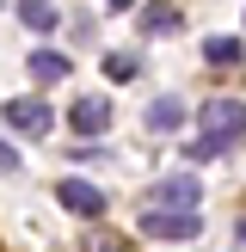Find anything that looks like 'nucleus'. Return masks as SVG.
Segmentation results:
<instances>
[{"label": "nucleus", "mask_w": 246, "mask_h": 252, "mask_svg": "<svg viewBox=\"0 0 246 252\" xmlns=\"http://www.w3.org/2000/svg\"><path fill=\"white\" fill-rule=\"evenodd\" d=\"M197 123H203V135H215V142H240V129H246V105L240 98H209L203 111H197Z\"/></svg>", "instance_id": "f257e3e1"}, {"label": "nucleus", "mask_w": 246, "mask_h": 252, "mask_svg": "<svg viewBox=\"0 0 246 252\" xmlns=\"http://www.w3.org/2000/svg\"><path fill=\"white\" fill-rule=\"evenodd\" d=\"M197 228H203L197 216H172V209H148L142 216V234H154V240H197Z\"/></svg>", "instance_id": "f03ea898"}, {"label": "nucleus", "mask_w": 246, "mask_h": 252, "mask_svg": "<svg viewBox=\"0 0 246 252\" xmlns=\"http://www.w3.org/2000/svg\"><path fill=\"white\" fill-rule=\"evenodd\" d=\"M62 203L74 209V216H86V221H98L105 216V191H98V185H86V179H62Z\"/></svg>", "instance_id": "7ed1b4c3"}, {"label": "nucleus", "mask_w": 246, "mask_h": 252, "mask_svg": "<svg viewBox=\"0 0 246 252\" xmlns=\"http://www.w3.org/2000/svg\"><path fill=\"white\" fill-rule=\"evenodd\" d=\"M68 123H74V135H105L111 129V105H105V98H74Z\"/></svg>", "instance_id": "20e7f679"}, {"label": "nucleus", "mask_w": 246, "mask_h": 252, "mask_svg": "<svg viewBox=\"0 0 246 252\" xmlns=\"http://www.w3.org/2000/svg\"><path fill=\"white\" fill-rule=\"evenodd\" d=\"M6 123L19 135H43L49 129V111H43V98H6Z\"/></svg>", "instance_id": "39448f33"}, {"label": "nucleus", "mask_w": 246, "mask_h": 252, "mask_svg": "<svg viewBox=\"0 0 246 252\" xmlns=\"http://www.w3.org/2000/svg\"><path fill=\"white\" fill-rule=\"evenodd\" d=\"M197 197H203V191H197V179H191V172H179V179H166V185H160V203H172V216H197Z\"/></svg>", "instance_id": "423d86ee"}, {"label": "nucleus", "mask_w": 246, "mask_h": 252, "mask_svg": "<svg viewBox=\"0 0 246 252\" xmlns=\"http://www.w3.org/2000/svg\"><path fill=\"white\" fill-rule=\"evenodd\" d=\"M203 62L234 68V62H246V43H240V37H209V43H203Z\"/></svg>", "instance_id": "0eeeda50"}, {"label": "nucleus", "mask_w": 246, "mask_h": 252, "mask_svg": "<svg viewBox=\"0 0 246 252\" xmlns=\"http://www.w3.org/2000/svg\"><path fill=\"white\" fill-rule=\"evenodd\" d=\"M179 123H184V105H179V98H154V111H148V129L166 135V129H179Z\"/></svg>", "instance_id": "6e6552de"}, {"label": "nucleus", "mask_w": 246, "mask_h": 252, "mask_svg": "<svg viewBox=\"0 0 246 252\" xmlns=\"http://www.w3.org/2000/svg\"><path fill=\"white\" fill-rule=\"evenodd\" d=\"M31 74H37V80H62V74H68V56H56V49H37V56H31Z\"/></svg>", "instance_id": "1a4fd4ad"}, {"label": "nucleus", "mask_w": 246, "mask_h": 252, "mask_svg": "<svg viewBox=\"0 0 246 252\" xmlns=\"http://www.w3.org/2000/svg\"><path fill=\"white\" fill-rule=\"evenodd\" d=\"M19 19L31 25V31H56V25H62V12H56V6H43V0H31V6H19Z\"/></svg>", "instance_id": "9d476101"}, {"label": "nucleus", "mask_w": 246, "mask_h": 252, "mask_svg": "<svg viewBox=\"0 0 246 252\" xmlns=\"http://www.w3.org/2000/svg\"><path fill=\"white\" fill-rule=\"evenodd\" d=\"M135 74H142L135 56H105V80H135Z\"/></svg>", "instance_id": "9b49d317"}, {"label": "nucleus", "mask_w": 246, "mask_h": 252, "mask_svg": "<svg viewBox=\"0 0 246 252\" xmlns=\"http://www.w3.org/2000/svg\"><path fill=\"white\" fill-rule=\"evenodd\" d=\"M184 154H191V160H221V154H228V142H215V135H197Z\"/></svg>", "instance_id": "f8f14e48"}, {"label": "nucleus", "mask_w": 246, "mask_h": 252, "mask_svg": "<svg viewBox=\"0 0 246 252\" xmlns=\"http://www.w3.org/2000/svg\"><path fill=\"white\" fill-rule=\"evenodd\" d=\"M142 25H148V31H179V12L154 6V12H142Z\"/></svg>", "instance_id": "ddd939ff"}, {"label": "nucleus", "mask_w": 246, "mask_h": 252, "mask_svg": "<svg viewBox=\"0 0 246 252\" xmlns=\"http://www.w3.org/2000/svg\"><path fill=\"white\" fill-rule=\"evenodd\" d=\"M0 166H6V172H12V166H19V154H12V148H6V142H0Z\"/></svg>", "instance_id": "4468645a"}, {"label": "nucleus", "mask_w": 246, "mask_h": 252, "mask_svg": "<svg viewBox=\"0 0 246 252\" xmlns=\"http://www.w3.org/2000/svg\"><path fill=\"white\" fill-rule=\"evenodd\" d=\"M240 246H246V221H240Z\"/></svg>", "instance_id": "2eb2a0df"}]
</instances>
